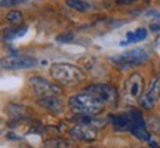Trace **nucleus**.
I'll return each mask as SVG.
<instances>
[{
    "mask_svg": "<svg viewBox=\"0 0 160 148\" xmlns=\"http://www.w3.org/2000/svg\"><path fill=\"white\" fill-rule=\"evenodd\" d=\"M150 147H151V148H160V147H159V145H157V144H156V142H150Z\"/></svg>",
    "mask_w": 160,
    "mask_h": 148,
    "instance_id": "5701e85b",
    "label": "nucleus"
},
{
    "mask_svg": "<svg viewBox=\"0 0 160 148\" xmlns=\"http://www.w3.org/2000/svg\"><path fill=\"white\" fill-rule=\"evenodd\" d=\"M131 119H132V126L131 132L133 136H137L141 141H150V132L147 131V126L144 121L142 116L138 110H131Z\"/></svg>",
    "mask_w": 160,
    "mask_h": 148,
    "instance_id": "1a4fd4ad",
    "label": "nucleus"
},
{
    "mask_svg": "<svg viewBox=\"0 0 160 148\" xmlns=\"http://www.w3.org/2000/svg\"><path fill=\"white\" fill-rule=\"evenodd\" d=\"M160 99V76H156L151 80L150 87L147 92H144V95L139 99V104L144 110H151L154 107V104Z\"/></svg>",
    "mask_w": 160,
    "mask_h": 148,
    "instance_id": "6e6552de",
    "label": "nucleus"
},
{
    "mask_svg": "<svg viewBox=\"0 0 160 148\" xmlns=\"http://www.w3.org/2000/svg\"><path fill=\"white\" fill-rule=\"evenodd\" d=\"M45 147L46 148H68L70 147V144L68 142H65V141H62V139H48L45 142Z\"/></svg>",
    "mask_w": 160,
    "mask_h": 148,
    "instance_id": "f3484780",
    "label": "nucleus"
},
{
    "mask_svg": "<svg viewBox=\"0 0 160 148\" xmlns=\"http://www.w3.org/2000/svg\"><path fill=\"white\" fill-rule=\"evenodd\" d=\"M68 107L76 116H98L99 113H102L104 104L86 91H82L70 98Z\"/></svg>",
    "mask_w": 160,
    "mask_h": 148,
    "instance_id": "f257e3e1",
    "label": "nucleus"
},
{
    "mask_svg": "<svg viewBox=\"0 0 160 148\" xmlns=\"http://www.w3.org/2000/svg\"><path fill=\"white\" fill-rule=\"evenodd\" d=\"M110 121L113 123L116 131H129L131 132V126H132V119H131V113H120L114 114L110 117Z\"/></svg>",
    "mask_w": 160,
    "mask_h": 148,
    "instance_id": "f8f14e48",
    "label": "nucleus"
},
{
    "mask_svg": "<svg viewBox=\"0 0 160 148\" xmlns=\"http://www.w3.org/2000/svg\"><path fill=\"white\" fill-rule=\"evenodd\" d=\"M144 86L145 81L142 76L139 73H132L123 85V96L126 102L135 104L138 99H141L144 95Z\"/></svg>",
    "mask_w": 160,
    "mask_h": 148,
    "instance_id": "7ed1b4c3",
    "label": "nucleus"
},
{
    "mask_svg": "<svg viewBox=\"0 0 160 148\" xmlns=\"http://www.w3.org/2000/svg\"><path fill=\"white\" fill-rule=\"evenodd\" d=\"M6 138H9L11 141H17V139H19L15 133H11V132H9V133H6Z\"/></svg>",
    "mask_w": 160,
    "mask_h": 148,
    "instance_id": "4be33fe9",
    "label": "nucleus"
},
{
    "mask_svg": "<svg viewBox=\"0 0 160 148\" xmlns=\"http://www.w3.org/2000/svg\"><path fill=\"white\" fill-rule=\"evenodd\" d=\"M27 0H2V6H13V5H19V3H25Z\"/></svg>",
    "mask_w": 160,
    "mask_h": 148,
    "instance_id": "aec40b11",
    "label": "nucleus"
},
{
    "mask_svg": "<svg viewBox=\"0 0 160 148\" xmlns=\"http://www.w3.org/2000/svg\"><path fill=\"white\" fill-rule=\"evenodd\" d=\"M73 39H74V34L70 33V31L61 33L59 36H57V42H59V43H70V42H73Z\"/></svg>",
    "mask_w": 160,
    "mask_h": 148,
    "instance_id": "a211bd4d",
    "label": "nucleus"
},
{
    "mask_svg": "<svg viewBox=\"0 0 160 148\" xmlns=\"http://www.w3.org/2000/svg\"><path fill=\"white\" fill-rule=\"evenodd\" d=\"M6 19L11 24H13V25H19V24L22 22V13L19 11H11V12H8Z\"/></svg>",
    "mask_w": 160,
    "mask_h": 148,
    "instance_id": "dca6fc26",
    "label": "nucleus"
},
{
    "mask_svg": "<svg viewBox=\"0 0 160 148\" xmlns=\"http://www.w3.org/2000/svg\"><path fill=\"white\" fill-rule=\"evenodd\" d=\"M147 59H148V53L144 49L138 47V49H131L122 55H116L114 58H111V62L116 64L120 68H132V67H137L139 64L145 62Z\"/></svg>",
    "mask_w": 160,
    "mask_h": 148,
    "instance_id": "20e7f679",
    "label": "nucleus"
},
{
    "mask_svg": "<svg viewBox=\"0 0 160 148\" xmlns=\"http://www.w3.org/2000/svg\"><path fill=\"white\" fill-rule=\"evenodd\" d=\"M145 37H147V30L145 28H138L133 33H128V42H133V43L142 42Z\"/></svg>",
    "mask_w": 160,
    "mask_h": 148,
    "instance_id": "2eb2a0df",
    "label": "nucleus"
},
{
    "mask_svg": "<svg viewBox=\"0 0 160 148\" xmlns=\"http://www.w3.org/2000/svg\"><path fill=\"white\" fill-rule=\"evenodd\" d=\"M98 129L93 127L92 125H88V123H79L76 125L74 127H71V136L76 138V139H80V141H95L97 139V133Z\"/></svg>",
    "mask_w": 160,
    "mask_h": 148,
    "instance_id": "9d476101",
    "label": "nucleus"
},
{
    "mask_svg": "<svg viewBox=\"0 0 160 148\" xmlns=\"http://www.w3.org/2000/svg\"><path fill=\"white\" fill-rule=\"evenodd\" d=\"M28 85L31 86V89L37 96H51V95H59L61 93V87L57 86L55 83H51L49 80L34 76L28 79Z\"/></svg>",
    "mask_w": 160,
    "mask_h": 148,
    "instance_id": "423d86ee",
    "label": "nucleus"
},
{
    "mask_svg": "<svg viewBox=\"0 0 160 148\" xmlns=\"http://www.w3.org/2000/svg\"><path fill=\"white\" fill-rule=\"evenodd\" d=\"M28 31V27L27 25H13L11 28L3 30V39L5 40H13L18 39V37H22L25 33Z\"/></svg>",
    "mask_w": 160,
    "mask_h": 148,
    "instance_id": "ddd939ff",
    "label": "nucleus"
},
{
    "mask_svg": "<svg viewBox=\"0 0 160 148\" xmlns=\"http://www.w3.org/2000/svg\"><path fill=\"white\" fill-rule=\"evenodd\" d=\"M51 76L52 79L61 83V85H77L82 83L85 80V73L73 64H67V62H57L51 67Z\"/></svg>",
    "mask_w": 160,
    "mask_h": 148,
    "instance_id": "f03ea898",
    "label": "nucleus"
},
{
    "mask_svg": "<svg viewBox=\"0 0 160 148\" xmlns=\"http://www.w3.org/2000/svg\"><path fill=\"white\" fill-rule=\"evenodd\" d=\"M37 59L34 57H28V55H8L3 58L2 61V67L5 70H27L33 68Z\"/></svg>",
    "mask_w": 160,
    "mask_h": 148,
    "instance_id": "0eeeda50",
    "label": "nucleus"
},
{
    "mask_svg": "<svg viewBox=\"0 0 160 148\" xmlns=\"http://www.w3.org/2000/svg\"><path fill=\"white\" fill-rule=\"evenodd\" d=\"M85 91L88 93H91L92 96H95L104 105H116L117 99H119V93H117V89H116L114 86L104 85V83L91 85V86H88Z\"/></svg>",
    "mask_w": 160,
    "mask_h": 148,
    "instance_id": "39448f33",
    "label": "nucleus"
},
{
    "mask_svg": "<svg viewBox=\"0 0 160 148\" xmlns=\"http://www.w3.org/2000/svg\"><path fill=\"white\" fill-rule=\"evenodd\" d=\"M65 3H67V6H70L71 9H74V11L86 12L88 9H91L89 3L85 2V0H65Z\"/></svg>",
    "mask_w": 160,
    "mask_h": 148,
    "instance_id": "4468645a",
    "label": "nucleus"
},
{
    "mask_svg": "<svg viewBox=\"0 0 160 148\" xmlns=\"http://www.w3.org/2000/svg\"><path fill=\"white\" fill-rule=\"evenodd\" d=\"M137 0H117V5L120 6H125V5H132V3H135Z\"/></svg>",
    "mask_w": 160,
    "mask_h": 148,
    "instance_id": "412c9836",
    "label": "nucleus"
},
{
    "mask_svg": "<svg viewBox=\"0 0 160 148\" xmlns=\"http://www.w3.org/2000/svg\"><path fill=\"white\" fill-rule=\"evenodd\" d=\"M39 104L43 107V108L49 110L51 113H55V114L62 113V110H64V104H62V101L58 98V95L39 98Z\"/></svg>",
    "mask_w": 160,
    "mask_h": 148,
    "instance_id": "9b49d317",
    "label": "nucleus"
},
{
    "mask_svg": "<svg viewBox=\"0 0 160 148\" xmlns=\"http://www.w3.org/2000/svg\"><path fill=\"white\" fill-rule=\"evenodd\" d=\"M150 30L151 31H160V13H156L154 15V21L150 25Z\"/></svg>",
    "mask_w": 160,
    "mask_h": 148,
    "instance_id": "6ab92c4d",
    "label": "nucleus"
}]
</instances>
